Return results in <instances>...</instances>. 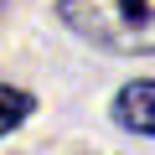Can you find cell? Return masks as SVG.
Returning a JSON list of instances; mask_svg holds the SVG:
<instances>
[{
    "label": "cell",
    "instance_id": "obj_1",
    "mask_svg": "<svg viewBox=\"0 0 155 155\" xmlns=\"http://www.w3.org/2000/svg\"><path fill=\"white\" fill-rule=\"evenodd\" d=\"M57 16L114 52H155V0H57Z\"/></svg>",
    "mask_w": 155,
    "mask_h": 155
},
{
    "label": "cell",
    "instance_id": "obj_3",
    "mask_svg": "<svg viewBox=\"0 0 155 155\" xmlns=\"http://www.w3.org/2000/svg\"><path fill=\"white\" fill-rule=\"evenodd\" d=\"M26 114H31V98L21 88H0V134H11Z\"/></svg>",
    "mask_w": 155,
    "mask_h": 155
},
{
    "label": "cell",
    "instance_id": "obj_2",
    "mask_svg": "<svg viewBox=\"0 0 155 155\" xmlns=\"http://www.w3.org/2000/svg\"><path fill=\"white\" fill-rule=\"evenodd\" d=\"M114 119L134 134H150L155 140V83L150 78H140V83H129L119 98H114Z\"/></svg>",
    "mask_w": 155,
    "mask_h": 155
}]
</instances>
